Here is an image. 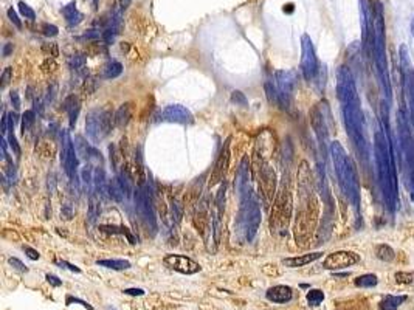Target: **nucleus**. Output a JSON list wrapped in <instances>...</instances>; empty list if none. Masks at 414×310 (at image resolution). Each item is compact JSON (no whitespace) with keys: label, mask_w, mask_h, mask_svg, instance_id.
<instances>
[{"label":"nucleus","mask_w":414,"mask_h":310,"mask_svg":"<svg viewBox=\"0 0 414 310\" xmlns=\"http://www.w3.org/2000/svg\"><path fill=\"white\" fill-rule=\"evenodd\" d=\"M358 261H360L358 254H355L354 251H335L324 259L323 267L327 270H340V269H346V267H351Z\"/></svg>","instance_id":"14"},{"label":"nucleus","mask_w":414,"mask_h":310,"mask_svg":"<svg viewBox=\"0 0 414 310\" xmlns=\"http://www.w3.org/2000/svg\"><path fill=\"white\" fill-rule=\"evenodd\" d=\"M386 103H383V115H381V126L374 134V155L377 166L379 186L381 197L385 200L386 209L394 212L399 205V189H397V171L394 163V152H392L389 123L386 116Z\"/></svg>","instance_id":"1"},{"label":"nucleus","mask_w":414,"mask_h":310,"mask_svg":"<svg viewBox=\"0 0 414 310\" xmlns=\"http://www.w3.org/2000/svg\"><path fill=\"white\" fill-rule=\"evenodd\" d=\"M42 50H44V53H45L47 56H51V58H56L59 55L56 44H45L44 47H42Z\"/></svg>","instance_id":"44"},{"label":"nucleus","mask_w":414,"mask_h":310,"mask_svg":"<svg viewBox=\"0 0 414 310\" xmlns=\"http://www.w3.org/2000/svg\"><path fill=\"white\" fill-rule=\"evenodd\" d=\"M407 301V296L402 295V296H386L383 301L380 303V310H397L399 306L402 303Z\"/></svg>","instance_id":"27"},{"label":"nucleus","mask_w":414,"mask_h":310,"mask_svg":"<svg viewBox=\"0 0 414 310\" xmlns=\"http://www.w3.org/2000/svg\"><path fill=\"white\" fill-rule=\"evenodd\" d=\"M124 293H126V295H131V296H143V295H144V290H143V288H126Z\"/></svg>","instance_id":"53"},{"label":"nucleus","mask_w":414,"mask_h":310,"mask_svg":"<svg viewBox=\"0 0 414 310\" xmlns=\"http://www.w3.org/2000/svg\"><path fill=\"white\" fill-rule=\"evenodd\" d=\"M301 48H303V56H301V71L306 81H313L318 74V59L315 55V48L312 45V40L309 36H303L301 39Z\"/></svg>","instance_id":"11"},{"label":"nucleus","mask_w":414,"mask_h":310,"mask_svg":"<svg viewBox=\"0 0 414 310\" xmlns=\"http://www.w3.org/2000/svg\"><path fill=\"white\" fill-rule=\"evenodd\" d=\"M34 123H36V113H34V110H27L22 115V134L25 135V132H28L31 127H33Z\"/></svg>","instance_id":"32"},{"label":"nucleus","mask_w":414,"mask_h":310,"mask_svg":"<svg viewBox=\"0 0 414 310\" xmlns=\"http://www.w3.org/2000/svg\"><path fill=\"white\" fill-rule=\"evenodd\" d=\"M376 254H377V258H379V259L385 261V262H391L392 259L396 258L394 250H392V248L389 247V245H386V243L377 245V248H376Z\"/></svg>","instance_id":"29"},{"label":"nucleus","mask_w":414,"mask_h":310,"mask_svg":"<svg viewBox=\"0 0 414 310\" xmlns=\"http://www.w3.org/2000/svg\"><path fill=\"white\" fill-rule=\"evenodd\" d=\"M115 124V115L109 110H92L87 115L86 129L87 135L93 143H100L104 137H107Z\"/></svg>","instance_id":"7"},{"label":"nucleus","mask_w":414,"mask_h":310,"mask_svg":"<svg viewBox=\"0 0 414 310\" xmlns=\"http://www.w3.org/2000/svg\"><path fill=\"white\" fill-rule=\"evenodd\" d=\"M323 256V253L316 251V253H310V254H303V256H296V258H285L282 262L285 267L289 269H298V267H304L307 264H310L316 259H320Z\"/></svg>","instance_id":"21"},{"label":"nucleus","mask_w":414,"mask_h":310,"mask_svg":"<svg viewBox=\"0 0 414 310\" xmlns=\"http://www.w3.org/2000/svg\"><path fill=\"white\" fill-rule=\"evenodd\" d=\"M103 231H107V233H115V234H124V236L129 239V242L131 243H137V239L132 236V234L127 231V228H124V227H109V225H101L100 227Z\"/></svg>","instance_id":"31"},{"label":"nucleus","mask_w":414,"mask_h":310,"mask_svg":"<svg viewBox=\"0 0 414 310\" xmlns=\"http://www.w3.org/2000/svg\"><path fill=\"white\" fill-rule=\"evenodd\" d=\"M69 66L73 70H79V69H82L84 66H86V58H84L82 55H73V56L69 58Z\"/></svg>","instance_id":"36"},{"label":"nucleus","mask_w":414,"mask_h":310,"mask_svg":"<svg viewBox=\"0 0 414 310\" xmlns=\"http://www.w3.org/2000/svg\"><path fill=\"white\" fill-rule=\"evenodd\" d=\"M310 120H312V127L318 137V141H320V146L323 147V152H326V146H327V140H329V132H327V124H326V118L324 113L320 112V109H313L310 113Z\"/></svg>","instance_id":"17"},{"label":"nucleus","mask_w":414,"mask_h":310,"mask_svg":"<svg viewBox=\"0 0 414 310\" xmlns=\"http://www.w3.org/2000/svg\"><path fill=\"white\" fill-rule=\"evenodd\" d=\"M58 265L61 267V269H62V267H64V269H69L70 272L81 273V269H78L76 265H73V264H70V262H67V261H59V262H58Z\"/></svg>","instance_id":"50"},{"label":"nucleus","mask_w":414,"mask_h":310,"mask_svg":"<svg viewBox=\"0 0 414 310\" xmlns=\"http://www.w3.org/2000/svg\"><path fill=\"white\" fill-rule=\"evenodd\" d=\"M100 214H101V200H100V196L95 194V192H92L90 199H89V212H87L89 222L90 223L97 222Z\"/></svg>","instance_id":"25"},{"label":"nucleus","mask_w":414,"mask_h":310,"mask_svg":"<svg viewBox=\"0 0 414 310\" xmlns=\"http://www.w3.org/2000/svg\"><path fill=\"white\" fill-rule=\"evenodd\" d=\"M329 151H331V157L334 162L340 188H342V191L345 192L349 203H351V205L355 208V211L358 212V209H360V181H358L357 169L354 166L352 158L346 154L345 147L338 141H332L331 146H329Z\"/></svg>","instance_id":"2"},{"label":"nucleus","mask_w":414,"mask_h":310,"mask_svg":"<svg viewBox=\"0 0 414 310\" xmlns=\"http://www.w3.org/2000/svg\"><path fill=\"white\" fill-rule=\"evenodd\" d=\"M61 216L66 219V220H70L71 217H73V208H71V205L70 203H66V205L62 207V209H61Z\"/></svg>","instance_id":"46"},{"label":"nucleus","mask_w":414,"mask_h":310,"mask_svg":"<svg viewBox=\"0 0 414 310\" xmlns=\"http://www.w3.org/2000/svg\"><path fill=\"white\" fill-rule=\"evenodd\" d=\"M8 141H9V146H11L13 149V152L16 155H20V146L16 140V135H14V127H8Z\"/></svg>","instance_id":"37"},{"label":"nucleus","mask_w":414,"mask_h":310,"mask_svg":"<svg viewBox=\"0 0 414 310\" xmlns=\"http://www.w3.org/2000/svg\"><path fill=\"white\" fill-rule=\"evenodd\" d=\"M337 98L340 103H347L358 98L354 76L347 67H340L337 70Z\"/></svg>","instance_id":"10"},{"label":"nucleus","mask_w":414,"mask_h":310,"mask_svg":"<svg viewBox=\"0 0 414 310\" xmlns=\"http://www.w3.org/2000/svg\"><path fill=\"white\" fill-rule=\"evenodd\" d=\"M93 186H95V192L103 197L107 199L109 197V181L105 180V172L103 166H98L93 171Z\"/></svg>","instance_id":"19"},{"label":"nucleus","mask_w":414,"mask_h":310,"mask_svg":"<svg viewBox=\"0 0 414 310\" xmlns=\"http://www.w3.org/2000/svg\"><path fill=\"white\" fill-rule=\"evenodd\" d=\"M373 61L376 66V73L379 76V82L381 85V90L385 93V98L388 104L391 103V79H389V69H388V59H386V47H385V25L381 19V9L374 19V45H373Z\"/></svg>","instance_id":"4"},{"label":"nucleus","mask_w":414,"mask_h":310,"mask_svg":"<svg viewBox=\"0 0 414 310\" xmlns=\"http://www.w3.org/2000/svg\"><path fill=\"white\" fill-rule=\"evenodd\" d=\"M265 93H267V98L272 104L279 105V95L276 90V85H273L272 82H265Z\"/></svg>","instance_id":"34"},{"label":"nucleus","mask_w":414,"mask_h":310,"mask_svg":"<svg viewBox=\"0 0 414 310\" xmlns=\"http://www.w3.org/2000/svg\"><path fill=\"white\" fill-rule=\"evenodd\" d=\"M45 277H47V281H48L53 287H61V285H62V281L59 279L58 276H55V275H50V273H48Z\"/></svg>","instance_id":"52"},{"label":"nucleus","mask_w":414,"mask_h":310,"mask_svg":"<svg viewBox=\"0 0 414 310\" xmlns=\"http://www.w3.org/2000/svg\"><path fill=\"white\" fill-rule=\"evenodd\" d=\"M131 118H132V104L126 103L115 112V126L123 129V127H126L127 124H129Z\"/></svg>","instance_id":"22"},{"label":"nucleus","mask_w":414,"mask_h":310,"mask_svg":"<svg viewBox=\"0 0 414 310\" xmlns=\"http://www.w3.org/2000/svg\"><path fill=\"white\" fill-rule=\"evenodd\" d=\"M342 112H343V120L349 138L354 143L358 155L362 157L365 163H368L371 157V146L366 135L365 115L362 110V104H360V98L343 103Z\"/></svg>","instance_id":"3"},{"label":"nucleus","mask_w":414,"mask_h":310,"mask_svg":"<svg viewBox=\"0 0 414 310\" xmlns=\"http://www.w3.org/2000/svg\"><path fill=\"white\" fill-rule=\"evenodd\" d=\"M61 163L62 168L66 171V174L69 175L71 183H75L78 188L79 178H78V168H79V158L76 147L73 144L70 134L67 131H62V149H61Z\"/></svg>","instance_id":"8"},{"label":"nucleus","mask_w":414,"mask_h":310,"mask_svg":"<svg viewBox=\"0 0 414 310\" xmlns=\"http://www.w3.org/2000/svg\"><path fill=\"white\" fill-rule=\"evenodd\" d=\"M129 3H131V0H121V9H126L129 6Z\"/></svg>","instance_id":"55"},{"label":"nucleus","mask_w":414,"mask_h":310,"mask_svg":"<svg viewBox=\"0 0 414 310\" xmlns=\"http://www.w3.org/2000/svg\"><path fill=\"white\" fill-rule=\"evenodd\" d=\"M275 85L279 95V107L287 109L296 85V73L293 70H278L275 73Z\"/></svg>","instance_id":"9"},{"label":"nucleus","mask_w":414,"mask_h":310,"mask_svg":"<svg viewBox=\"0 0 414 310\" xmlns=\"http://www.w3.org/2000/svg\"><path fill=\"white\" fill-rule=\"evenodd\" d=\"M171 214H172V220L175 223H178L180 219H182V208H180V205L175 200L171 202Z\"/></svg>","instance_id":"41"},{"label":"nucleus","mask_w":414,"mask_h":310,"mask_svg":"<svg viewBox=\"0 0 414 310\" xmlns=\"http://www.w3.org/2000/svg\"><path fill=\"white\" fill-rule=\"evenodd\" d=\"M228 163H230V140H227L224 143V146H222V149H220V154H219V157L216 160L213 172H211V175H209V181H208L209 188L216 186L217 183H220V181L225 178L227 169H228Z\"/></svg>","instance_id":"13"},{"label":"nucleus","mask_w":414,"mask_h":310,"mask_svg":"<svg viewBox=\"0 0 414 310\" xmlns=\"http://www.w3.org/2000/svg\"><path fill=\"white\" fill-rule=\"evenodd\" d=\"M239 228L245 234V239L251 242L256 236V233L261 225V208L258 200L253 196L241 200V211H239Z\"/></svg>","instance_id":"5"},{"label":"nucleus","mask_w":414,"mask_h":310,"mask_svg":"<svg viewBox=\"0 0 414 310\" xmlns=\"http://www.w3.org/2000/svg\"><path fill=\"white\" fill-rule=\"evenodd\" d=\"M24 251L27 253V256H28V258H30L31 261H37V259L40 258V254H39V251H36L34 248H31V247H28V245H24Z\"/></svg>","instance_id":"48"},{"label":"nucleus","mask_w":414,"mask_h":310,"mask_svg":"<svg viewBox=\"0 0 414 310\" xmlns=\"http://www.w3.org/2000/svg\"><path fill=\"white\" fill-rule=\"evenodd\" d=\"M62 14H64V17H66L67 24H69L70 27H75V25H78V24L82 22V14L78 11V8H76V3H75V2H70L67 6H64V8H62Z\"/></svg>","instance_id":"23"},{"label":"nucleus","mask_w":414,"mask_h":310,"mask_svg":"<svg viewBox=\"0 0 414 310\" xmlns=\"http://www.w3.org/2000/svg\"><path fill=\"white\" fill-rule=\"evenodd\" d=\"M66 303H67V306H70V304H81L82 307H86L87 310H95L89 303H86V301H82V299H79V298H73V296H67V299H66Z\"/></svg>","instance_id":"45"},{"label":"nucleus","mask_w":414,"mask_h":310,"mask_svg":"<svg viewBox=\"0 0 414 310\" xmlns=\"http://www.w3.org/2000/svg\"><path fill=\"white\" fill-rule=\"evenodd\" d=\"M19 11L22 16H25V19H30V20H34L36 19V13L31 9L25 2H20L19 3Z\"/></svg>","instance_id":"38"},{"label":"nucleus","mask_w":414,"mask_h":310,"mask_svg":"<svg viewBox=\"0 0 414 310\" xmlns=\"http://www.w3.org/2000/svg\"><path fill=\"white\" fill-rule=\"evenodd\" d=\"M194 223H196V227L200 230V233L205 231V227H207V223H208V203H207V199L199 202Z\"/></svg>","instance_id":"24"},{"label":"nucleus","mask_w":414,"mask_h":310,"mask_svg":"<svg viewBox=\"0 0 414 310\" xmlns=\"http://www.w3.org/2000/svg\"><path fill=\"white\" fill-rule=\"evenodd\" d=\"M236 189H238V194H239L241 200L253 196L251 194V188H250V165H248V158H243L241 166H239L238 175H236Z\"/></svg>","instance_id":"16"},{"label":"nucleus","mask_w":414,"mask_h":310,"mask_svg":"<svg viewBox=\"0 0 414 310\" xmlns=\"http://www.w3.org/2000/svg\"><path fill=\"white\" fill-rule=\"evenodd\" d=\"M324 299V293L321 290H318V288H313L309 293H307V303L309 306H320Z\"/></svg>","instance_id":"35"},{"label":"nucleus","mask_w":414,"mask_h":310,"mask_svg":"<svg viewBox=\"0 0 414 310\" xmlns=\"http://www.w3.org/2000/svg\"><path fill=\"white\" fill-rule=\"evenodd\" d=\"M265 296H267V299L272 303L284 304V303H289L293 298V290L289 285H275V287L269 288Z\"/></svg>","instance_id":"18"},{"label":"nucleus","mask_w":414,"mask_h":310,"mask_svg":"<svg viewBox=\"0 0 414 310\" xmlns=\"http://www.w3.org/2000/svg\"><path fill=\"white\" fill-rule=\"evenodd\" d=\"M396 281L399 284H411V282H414V273L399 272V273H396Z\"/></svg>","instance_id":"39"},{"label":"nucleus","mask_w":414,"mask_h":310,"mask_svg":"<svg viewBox=\"0 0 414 310\" xmlns=\"http://www.w3.org/2000/svg\"><path fill=\"white\" fill-rule=\"evenodd\" d=\"M9 98H11V104H13L14 110H19V109H20V98H19V93H17V92H11V95H9Z\"/></svg>","instance_id":"51"},{"label":"nucleus","mask_w":414,"mask_h":310,"mask_svg":"<svg viewBox=\"0 0 414 310\" xmlns=\"http://www.w3.org/2000/svg\"><path fill=\"white\" fill-rule=\"evenodd\" d=\"M64 109H66V112L69 113L70 127H75L76 120H78V115H79V110H81V103H79L78 96L76 95L67 96L66 101H64Z\"/></svg>","instance_id":"20"},{"label":"nucleus","mask_w":414,"mask_h":310,"mask_svg":"<svg viewBox=\"0 0 414 310\" xmlns=\"http://www.w3.org/2000/svg\"><path fill=\"white\" fill-rule=\"evenodd\" d=\"M121 73H123L121 64L116 62V61H112V62H109V66L104 69V78L105 79H115V78H118Z\"/></svg>","instance_id":"30"},{"label":"nucleus","mask_w":414,"mask_h":310,"mask_svg":"<svg viewBox=\"0 0 414 310\" xmlns=\"http://www.w3.org/2000/svg\"><path fill=\"white\" fill-rule=\"evenodd\" d=\"M109 197L115 202H123L124 191L120 185L118 178H113V180L109 181Z\"/></svg>","instance_id":"28"},{"label":"nucleus","mask_w":414,"mask_h":310,"mask_svg":"<svg viewBox=\"0 0 414 310\" xmlns=\"http://www.w3.org/2000/svg\"><path fill=\"white\" fill-rule=\"evenodd\" d=\"M8 262H9V265L13 267V269H16L17 272H27V267L20 262L19 259H16V258H9L8 259Z\"/></svg>","instance_id":"47"},{"label":"nucleus","mask_w":414,"mask_h":310,"mask_svg":"<svg viewBox=\"0 0 414 310\" xmlns=\"http://www.w3.org/2000/svg\"><path fill=\"white\" fill-rule=\"evenodd\" d=\"M107 310H116L115 307H107Z\"/></svg>","instance_id":"56"},{"label":"nucleus","mask_w":414,"mask_h":310,"mask_svg":"<svg viewBox=\"0 0 414 310\" xmlns=\"http://www.w3.org/2000/svg\"><path fill=\"white\" fill-rule=\"evenodd\" d=\"M162 120L168 123H177V124H191L194 121L191 112L180 104L168 105L162 112Z\"/></svg>","instance_id":"15"},{"label":"nucleus","mask_w":414,"mask_h":310,"mask_svg":"<svg viewBox=\"0 0 414 310\" xmlns=\"http://www.w3.org/2000/svg\"><path fill=\"white\" fill-rule=\"evenodd\" d=\"M13 50H14V45L13 44H5V47H3V56H9L13 53Z\"/></svg>","instance_id":"54"},{"label":"nucleus","mask_w":414,"mask_h":310,"mask_svg":"<svg viewBox=\"0 0 414 310\" xmlns=\"http://www.w3.org/2000/svg\"><path fill=\"white\" fill-rule=\"evenodd\" d=\"M163 262L172 269L174 272H178L182 275H194L200 272V265L193 261L188 256H182V254H166Z\"/></svg>","instance_id":"12"},{"label":"nucleus","mask_w":414,"mask_h":310,"mask_svg":"<svg viewBox=\"0 0 414 310\" xmlns=\"http://www.w3.org/2000/svg\"><path fill=\"white\" fill-rule=\"evenodd\" d=\"M97 264L100 267H105V269H110V270H127V269H131V262L124 261V259H101V261H97Z\"/></svg>","instance_id":"26"},{"label":"nucleus","mask_w":414,"mask_h":310,"mask_svg":"<svg viewBox=\"0 0 414 310\" xmlns=\"http://www.w3.org/2000/svg\"><path fill=\"white\" fill-rule=\"evenodd\" d=\"M11 79H13V67H6L2 73V89H5L11 82Z\"/></svg>","instance_id":"43"},{"label":"nucleus","mask_w":414,"mask_h":310,"mask_svg":"<svg viewBox=\"0 0 414 310\" xmlns=\"http://www.w3.org/2000/svg\"><path fill=\"white\" fill-rule=\"evenodd\" d=\"M377 276L376 275H363L358 276L355 279V285L357 287H374L377 285Z\"/></svg>","instance_id":"33"},{"label":"nucleus","mask_w":414,"mask_h":310,"mask_svg":"<svg viewBox=\"0 0 414 310\" xmlns=\"http://www.w3.org/2000/svg\"><path fill=\"white\" fill-rule=\"evenodd\" d=\"M231 101L236 103V104H241V105H247V103H248L245 95H243L242 92H239V90H235L231 93Z\"/></svg>","instance_id":"42"},{"label":"nucleus","mask_w":414,"mask_h":310,"mask_svg":"<svg viewBox=\"0 0 414 310\" xmlns=\"http://www.w3.org/2000/svg\"><path fill=\"white\" fill-rule=\"evenodd\" d=\"M134 200H135V209L137 214L140 216L141 222L147 230H151L152 234L157 231V219L154 212V199L152 192L146 185L138 186L134 191Z\"/></svg>","instance_id":"6"},{"label":"nucleus","mask_w":414,"mask_h":310,"mask_svg":"<svg viewBox=\"0 0 414 310\" xmlns=\"http://www.w3.org/2000/svg\"><path fill=\"white\" fill-rule=\"evenodd\" d=\"M8 17H9V20H11V22H13L17 28H22V22L19 20V17H17V14H16V11H14L13 8L8 9Z\"/></svg>","instance_id":"49"},{"label":"nucleus","mask_w":414,"mask_h":310,"mask_svg":"<svg viewBox=\"0 0 414 310\" xmlns=\"http://www.w3.org/2000/svg\"><path fill=\"white\" fill-rule=\"evenodd\" d=\"M40 30H42V33H44L45 36H48V37H55L59 33L58 27L56 25H50V24H42Z\"/></svg>","instance_id":"40"}]
</instances>
